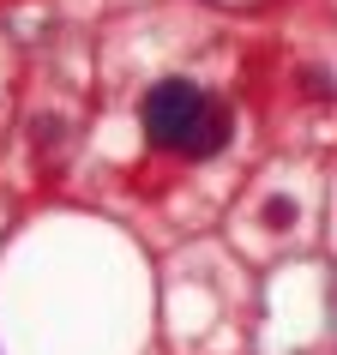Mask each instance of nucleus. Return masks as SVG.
Here are the masks:
<instances>
[{
	"instance_id": "1",
	"label": "nucleus",
	"mask_w": 337,
	"mask_h": 355,
	"mask_svg": "<svg viewBox=\"0 0 337 355\" xmlns=\"http://www.w3.org/2000/svg\"><path fill=\"white\" fill-rule=\"evenodd\" d=\"M217 109L199 85H187V78H163V85H150V96L139 103V127H145L150 145L163 150H187L193 132L205 127V114Z\"/></svg>"
},
{
	"instance_id": "2",
	"label": "nucleus",
	"mask_w": 337,
	"mask_h": 355,
	"mask_svg": "<svg viewBox=\"0 0 337 355\" xmlns=\"http://www.w3.org/2000/svg\"><path fill=\"white\" fill-rule=\"evenodd\" d=\"M223 145H229V109H223V103H217V109L205 114V127L193 132L187 157H193V163H205V157H217V150H223Z\"/></svg>"
},
{
	"instance_id": "3",
	"label": "nucleus",
	"mask_w": 337,
	"mask_h": 355,
	"mask_svg": "<svg viewBox=\"0 0 337 355\" xmlns=\"http://www.w3.org/2000/svg\"><path fill=\"white\" fill-rule=\"evenodd\" d=\"M295 85H301V96H307V103H331V96H337V78L325 73V67H301Z\"/></svg>"
},
{
	"instance_id": "4",
	"label": "nucleus",
	"mask_w": 337,
	"mask_h": 355,
	"mask_svg": "<svg viewBox=\"0 0 337 355\" xmlns=\"http://www.w3.org/2000/svg\"><path fill=\"white\" fill-rule=\"evenodd\" d=\"M295 217H301V205L289 199V193H271V199L259 205V223L265 229H295Z\"/></svg>"
}]
</instances>
